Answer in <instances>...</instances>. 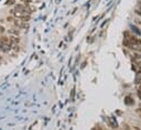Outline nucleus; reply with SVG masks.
<instances>
[{"label":"nucleus","instance_id":"obj_1","mask_svg":"<svg viewBox=\"0 0 141 130\" xmlns=\"http://www.w3.org/2000/svg\"><path fill=\"white\" fill-rule=\"evenodd\" d=\"M10 50H11V45L6 44V43H3V42H0V51H1V52L7 53V52H9Z\"/></svg>","mask_w":141,"mask_h":130},{"label":"nucleus","instance_id":"obj_2","mask_svg":"<svg viewBox=\"0 0 141 130\" xmlns=\"http://www.w3.org/2000/svg\"><path fill=\"white\" fill-rule=\"evenodd\" d=\"M0 42H3V43H6V44L12 45V41L9 36H1V38H0Z\"/></svg>","mask_w":141,"mask_h":130},{"label":"nucleus","instance_id":"obj_3","mask_svg":"<svg viewBox=\"0 0 141 130\" xmlns=\"http://www.w3.org/2000/svg\"><path fill=\"white\" fill-rule=\"evenodd\" d=\"M9 32H10L11 34H13V35H19V33H20L18 29H10Z\"/></svg>","mask_w":141,"mask_h":130},{"label":"nucleus","instance_id":"obj_4","mask_svg":"<svg viewBox=\"0 0 141 130\" xmlns=\"http://www.w3.org/2000/svg\"><path fill=\"white\" fill-rule=\"evenodd\" d=\"M7 20H8V22H13V23H15L16 21H17V19H16V18L13 17V16H9V17L7 18Z\"/></svg>","mask_w":141,"mask_h":130},{"label":"nucleus","instance_id":"obj_5","mask_svg":"<svg viewBox=\"0 0 141 130\" xmlns=\"http://www.w3.org/2000/svg\"><path fill=\"white\" fill-rule=\"evenodd\" d=\"M126 104L127 105H131V104H133V99H131L130 97H126Z\"/></svg>","mask_w":141,"mask_h":130},{"label":"nucleus","instance_id":"obj_6","mask_svg":"<svg viewBox=\"0 0 141 130\" xmlns=\"http://www.w3.org/2000/svg\"><path fill=\"white\" fill-rule=\"evenodd\" d=\"M137 114H138V115H139V117H140V118H141V107H139V108L138 109H137Z\"/></svg>","mask_w":141,"mask_h":130},{"label":"nucleus","instance_id":"obj_7","mask_svg":"<svg viewBox=\"0 0 141 130\" xmlns=\"http://www.w3.org/2000/svg\"><path fill=\"white\" fill-rule=\"evenodd\" d=\"M5 31H6V30H5V28L0 25V34H3V33H5Z\"/></svg>","mask_w":141,"mask_h":130},{"label":"nucleus","instance_id":"obj_8","mask_svg":"<svg viewBox=\"0 0 141 130\" xmlns=\"http://www.w3.org/2000/svg\"><path fill=\"white\" fill-rule=\"evenodd\" d=\"M138 97H139V99H141V88L138 89Z\"/></svg>","mask_w":141,"mask_h":130},{"label":"nucleus","instance_id":"obj_9","mask_svg":"<svg viewBox=\"0 0 141 130\" xmlns=\"http://www.w3.org/2000/svg\"><path fill=\"white\" fill-rule=\"evenodd\" d=\"M94 130H101V129H100V128H99V127H97V128H95V129H94Z\"/></svg>","mask_w":141,"mask_h":130}]
</instances>
